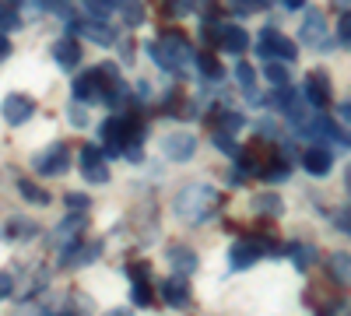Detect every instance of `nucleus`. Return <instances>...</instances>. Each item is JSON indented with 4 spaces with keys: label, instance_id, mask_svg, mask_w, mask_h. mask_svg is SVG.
Segmentation results:
<instances>
[{
    "label": "nucleus",
    "instance_id": "obj_10",
    "mask_svg": "<svg viewBox=\"0 0 351 316\" xmlns=\"http://www.w3.org/2000/svg\"><path fill=\"white\" fill-rule=\"evenodd\" d=\"M299 42L313 46V49H330V42H327V21H324V14H319L316 8H309V14H306V21L299 28Z\"/></svg>",
    "mask_w": 351,
    "mask_h": 316
},
{
    "label": "nucleus",
    "instance_id": "obj_2",
    "mask_svg": "<svg viewBox=\"0 0 351 316\" xmlns=\"http://www.w3.org/2000/svg\"><path fill=\"white\" fill-rule=\"evenodd\" d=\"M148 49H152V56H155L165 71H180V67H186V64H197V53L190 49V39H186L183 32H176V28H165L162 39L152 42Z\"/></svg>",
    "mask_w": 351,
    "mask_h": 316
},
{
    "label": "nucleus",
    "instance_id": "obj_36",
    "mask_svg": "<svg viewBox=\"0 0 351 316\" xmlns=\"http://www.w3.org/2000/svg\"><path fill=\"white\" fill-rule=\"evenodd\" d=\"M215 145L221 148V151H228V155H239V148H236V141H232V134H215Z\"/></svg>",
    "mask_w": 351,
    "mask_h": 316
},
{
    "label": "nucleus",
    "instance_id": "obj_3",
    "mask_svg": "<svg viewBox=\"0 0 351 316\" xmlns=\"http://www.w3.org/2000/svg\"><path fill=\"white\" fill-rule=\"evenodd\" d=\"M267 253H281V246H274V239H239L228 250V267L232 271H250L260 256H267Z\"/></svg>",
    "mask_w": 351,
    "mask_h": 316
},
{
    "label": "nucleus",
    "instance_id": "obj_5",
    "mask_svg": "<svg viewBox=\"0 0 351 316\" xmlns=\"http://www.w3.org/2000/svg\"><path fill=\"white\" fill-rule=\"evenodd\" d=\"M36 172L39 176H67V169H71V148L64 145V141H53L49 148H43L36 158H32Z\"/></svg>",
    "mask_w": 351,
    "mask_h": 316
},
{
    "label": "nucleus",
    "instance_id": "obj_32",
    "mask_svg": "<svg viewBox=\"0 0 351 316\" xmlns=\"http://www.w3.org/2000/svg\"><path fill=\"white\" fill-rule=\"evenodd\" d=\"M337 39H341L344 46H351V11H344V14L337 18Z\"/></svg>",
    "mask_w": 351,
    "mask_h": 316
},
{
    "label": "nucleus",
    "instance_id": "obj_12",
    "mask_svg": "<svg viewBox=\"0 0 351 316\" xmlns=\"http://www.w3.org/2000/svg\"><path fill=\"white\" fill-rule=\"evenodd\" d=\"M71 92H74V99H77V102H88V106L102 102V74H99V67L77 74V77H74V84H71Z\"/></svg>",
    "mask_w": 351,
    "mask_h": 316
},
{
    "label": "nucleus",
    "instance_id": "obj_4",
    "mask_svg": "<svg viewBox=\"0 0 351 316\" xmlns=\"http://www.w3.org/2000/svg\"><path fill=\"white\" fill-rule=\"evenodd\" d=\"M256 53L263 56V60H278V64H291L299 56V46L291 42V39H285L278 28H263V32L256 36Z\"/></svg>",
    "mask_w": 351,
    "mask_h": 316
},
{
    "label": "nucleus",
    "instance_id": "obj_49",
    "mask_svg": "<svg viewBox=\"0 0 351 316\" xmlns=\"http://www.w3.org/2000/svg\"><path fill=\"white\" fill-rule=\"evenodd\" d=\"M11 4H25V0H11Z\"/></svg>",
    "mask_w": 351,
    "mask_h": 316
},
{
    "label": "nucleus",
    "instance_id": "obj_1",
    "mask_svg": "<svg viewBox=\"0 0 351 316\" xmlns=\"http://www.w3.org/2000/svg\"><path fill=\"white\" fill-rule=\"evenodd\" d=\"M218 204H221L218 186H211V183H186L180 193H176L172 211H176V218L186 221V225H204L208 218H215Z\"/></svg>",
    "mask_w": 351,
    "mask_h": 316
},
{
    "label": "nucleus",
    "instance_id": "obj_43",
    "mask_svg": "<svg viewBox=\"0 0 351 316\" xmlns=\"http://www.w3.org/2000/svg\"><path fill=\"white\" fill-rule=\"evenodd\" d=\"M327 316H351V306L348 302H341V306H330V313Z\"/></svg>",
    "mask_w": 351,
    "mask_h": 316
},
{
    "label": "nucleus",
    "instance_id": "obj_39",
    "mask_svg": "<svg viewBox=\"0 0 351 316\" xmlns=\"http://www.w3.org/2000/svg\"><path fill=\"white\" fill-rule=\"evenodd\" d=\"M71 123H74V127H84V123H88V109H81V102L71 106Z\"/></svg>",
    "mask_w": 351,
    "mask_h": 316
},
{
    "label": "nucleus",
    "instance_id": "obj_46",
    "mask_svg": "<svg viewBox=\"0 0 351 316\" xmlns=\"http://www.w3.org/2000/svg\"><path fill=\"white\" fill-rule=\"evenodd\" d=\"M344 186H348V193H351V165H344Z\"/></svg>",
    "mask_w": 351,
    "mask_h": 316
},
{
    "label": "nucleus",
    "instance_id": "obj_29",
    "mask_svg": "<svg viewBox=\"0 0 351 316\" xmlns=\"http://www.w3.org/2000/svg\"><path fill=\"white\" fill-rule=\"evenodd\" d=\"M197 67L204 71V77H208V81H218L221 77V64L215 60V53H197Z\"/></svg>",
    "mask_w": 351,
    "mask_h": 316
},
{
    "label": "nucleus",
    "instance_id": "obj_15",
    "mask_svg": "<svg viewBox=\"0 0 351 316\" xmlns=\"http://www.w3.org/2000/svg\"><path fill=\"white\" fill-rule=\"evenodd\" d=\"M215 42H218L225 53H236V56H239V53L250 46V32H246L243 25H221L218 36H215Z\"/></svg>",
    "mask_w": 351,
    "mask_h": 316
},
{
    "label": "nucleus",
    "instance_id": "obj_17",
    "mask_svg": "<svg viewBox=\"0 0 351 316\" xmlns=\"http://www.w3.org/2000/svg\"><path fill=\"white\" fill-rule=\"evenodd\" d=\"M77 32H81L88 42H95V46H112V42H116V32H112L109 25H102V18L81 21V25H77Z\"/></svg>",
    "mask_w": 351,
    "mask_h": 316
},
{
    "label": "nucleus",
    "instance_id": "obj_11",
    "mask_svg": "<svg viewBox=\"0 0 351 316\" xmlns=\"http://www.w3.org/2000/svg\"><path fill=\"white\" fill-rule=\"evenodd\" d=\"M99 253H102V243H84V239H77V243L64 246V253H60V267H64V271L84 267V264L99 260Z\"/></svg>",
    "mask_w": 351,
    "mask_h": 316
},
{
    "label": "nucleus",
    "instance_id": "obj_7",
    "mask_svg": "<svg viewBox=\"0 0 351 316\" xmlns=\"http://www.w3.org/2000/svg\"><path fill=\"white\" fill-rule=\"evenodd\" d=\"M81 176H84V183H92V186H106L109 183V165H106V158H102V151L95 145L81 148Z\"/></svg>",
    "mask_w": 351,
    "mask_h": 316
},
{
    "label": "nucleus",
    "instance_id": "obj_6",
    "mask_svg": "<svg viewBox=\"0 0 351 316\" xmlns=\"http://www.w3.org/2000/svg\"><path fill=\"white\" fill-rule=\"evenodd\" d=\"M32 112H36V102L28 99L25 92H11V95L0 99V117H4V123H11V127L28 123V117H32Z\"/></svg>",
    "mask_w": 351,
    "mask_h": 316
},
{
    "label": "nucleus",
    "instance_id": "obj_42",
    "mask_svg": "<svg viewBox=\"0 0 351 316\" xmlns=\"http://www.w3.org/2000/svg\"><path fill=\"white\" fill-rule=\"evenodd\" d=\"M8 56H11V42H8V36H4V32H0V64H4Z\"/></svg>",
    "mask_w": 351,
    "mask_h": 316
},
{
    "label": "nucleus",
    "instance_id": "obj_9",
    "mask_svg": "<svg viewBox=\"0 0 351 316\" xmlns=\"http://www.w3.org/2000/svg\"><path fill=\"white\" fill-rule=\"evenodd\" d=\"M197 151V137L190 130H172L169 137H162V155L172 162H190Z\"/></svg>",
    "mask_w": 351,
    "mask_h": 316
},
{
    "label": "nucleus",
    "instance_id": "obj_30",
    "mask_svg": "<svg viewBox=\"0 0 351 316\" xmlns=\"http://www.w3.org/2000/svg\"><path fill=\"white\" fill-rule=\"evenodd\" d=\"M112 8H116V0H84V11L92 18H109Z\"/></svg>",
    "mask_w": 351,
    "mask_h": 316
},
{
    "label": "nucleus",
    "instance_id": "obj_21",
    "mask_svg": "<svg viewBox=\"0 0 351 316\" xmlns=\"http://www.w3.org/2000/svg\"><path fill=\"white\" fill-rule=\"evenodd\" d=\"M327 271H330V278H334L337 284H351V253L334 250V253L327 256Z\"/></svg>",
    "mask_w": 351,
    "mask_h": 316
},
{
    "label": "nucleus",
    "instance_id": "obj_45",
    "mask_svg": "<svg viewBox=\"0 0 351 316\" xmlns=\"http://www.w3.org/2000/svg\"><path fill=\"white\" fill-rule=\"evenodd\" d=\"M236 4H239V8H263L267 0H236Z\"/></svg>",
    "mask_w": 351,
    "mask_h": 316
},
{
    "label": "nucleus",
    "instance_id": "obj_26",
    "mask_svg": "<svg viewBox=\"0 0 351 316\" xmlns=\"http://www.w3.org/2000/svg\"><path fill=\"white\" fill-rule=\"evenodd\" d=\"M288 253H291V260H295V271H309L313 256H316V250H313V246H306V243H291V246H288Z\"/></svg>",
    "mask_w": 351,
    "mask_h": 316
},
{
    "label": "nucleus",
    "instance_id": "obj_28",
    "mask_svg": "<svg viewBox=\"0 0 351 316\" xmlns=\"http://www.w3.org/2000/svg\"><path fill=\"white\" fill-rule=\"evenodd\" d=\"M236 81H239V88L250 95V92H256V71L246 64V60H239L236 64Z\"/></svg>",
    "mask_w": 351,
    "mask_h": 316
},
{
    "label": "nucleus",
    "instance_id": "obj_44",
    "mask_svg": "<svg viewBox=\"0 0 351 316\" xmlns=\"http://www.w3.org/2000/svg\"><path fill=\"white\" fill-rule=\"evenodd\" d=\"M281 8H288V11H302V8H306V0H281Z\"/></svg>",
    "mask_w": 351,
    "mask_h": 316
},
{
    "label": "nucleus",
    "instance_id": "obj_8",
    "mask_svg": "<svg viewBox=\"0 0 351 316\" xmlns=\"http://www.w3.org/2000/svg\"><path fill=\"white\" fill-rule=\"evenodd\" d=\"M302 95H306V102H309L313 109H327L330 99H334V88H330L327 71H309V74H306V88H302Z\"/></svg>",
    "mask_w": 351,
    "mask_h": 316
},
{
    "label": "nucleus",
    "instance_id": "obj_13",
    "mask_svg": "<svg viewBox=\"0 0 351 316\" xmlns=\"http://www.w3.org/2000/svg\"><path fill=\"white\" fill-rule=\"evenodd\" d=\"M165 260H169V267L176 271V274H197V267H200V256L190 250V246H183V243H172V246H165Z\"/></svg>",
    "mask_w": 351,
    "mask_h": 316
},
{
    "label": "nucleus",
    "instance_id": "obj_41",
    "mask_svg": "<svg viewBox=\"0 0 351 316\" xmlns=\"http://www.w3.org/2000/svg\"><path fill=\"white\" fill-rule=\"evenodd\" d=\"M123 155H127V162H144V151H141V145H137V141L123 148Z\"/></svg>",
    "mask_w": 351,
    "mask_h": 316
},
{
    "label": "nucleus",
    "instance_id": "obj_18",
    "mask_svg": "<svg viewBox=\"0 0 351 316\" xmlns=\"http://www.w3.org/2000/svg\"><path fill=\"white\" fill-rule=\"evenodd\" d=\"M256 176H263L267 183H281V180H288V176H291V165H288V158L271 155V158H263V162L256 165Z\"/></svg>",
    "mask_w": 351,
    "mask_h": 316
},
{
    "label": "nucleus",
    "instance_id": "obj_19",
    "mask_svg": "<svg viewBox=\"0 0 351 316\" xmlns=\"http://www.w3.org/2000/svg\"><path fill=\"white\" fill-rule=\"evenodd\" d=\"M302 165H306L309 176H327V172L334 169V155H330L327 148H309V151L302 155Z\"/></svg>",
    "mask_w": 351,
    "mask_h": 316
},
{
    "label": "nucleus",
    "instance_id": "obj_31",
    "mask_svg": "<svg viewBox=\"0 0 351 316\" xmlns=\"http://www.w3.org/2000/svg\"><path fill=\"white\" fill-rule=\"evenodd\" d=\"M243 117L239 112H221V120H218V130H225V134H239L243 130Z\"/></svg>",
    "mask_w": 351,
    "mask_h": 316
},
{
    "label": "nucleus",
    "instance_id": "obj_47",
    "mask_svg": "<svg viewBox=\"0 0 351 316\" xmlns=\"http://www.w3.org/2000/svg\"><path fill=\"white\" fill-rule=\"evenodd\" d=\"M106 316H134V313H130V309H109Z\"/></svg>",
    "mask_w": 351,
    "mask_h": 316
},
{
    "label": "nucleus",
    "instance_id": "obj_25",
    "mask_svg": "<svg viewBox=\"0 0 351 316\" xmlns=\"http://www.w3.org/2000/svg\"><path fill=\"white\" fill-rule=\"evenodd\" d=\"M263 77H267L274 88H288V81H291V74H288V64H278V60H271L267 67H263Z\"/></svg>",
    "mask_w": 351,
    "mask_h": 316
},
{
    "label": "nucleus",
    "instance_id": "obj_27",
    "mask_svg": "<svg viewBox=\"0 0 351 316\" xmlns=\"http://www.w3.org/2000/svg\"><path fill=\"white\" fill-rule=\"evenodd\" d=\"M21 25V14L14 11L11 0H0V32H11V28Z\"/></svg>",
    "mask_w": 351,
    "mask_h": 316
},
{
    "label": "nucleus",
    "instance_id": "obj_38",
    "mask_svg": "<svg viewBox=\"0 0 351 316\" xmlns=\"http://www.w3.org/2000/svg\"><path fill=\"white\" fill-rule=\"evenodd\" d=\"M8 236H36V225L32 221H11Z\"/></svg>",
    "mask_w": 351,
    "mask_h": 316
},
{
    "label": "nucleus",
    "instance_id": "obj_34",
    "mask_svg": "<svg viewBox=\"0 0 351 316\" xmlns=\"http://www.w3.org/2000/svg\"><path fill=\"white\" fill-rule=\"evenodd\" d=\"M337 120H341V127L348 134V145H351V102H341L337 106Z\"/></svg>",
    "mask_w": 351,
    "mask_h": 316
},
{
    "label": "nucleus",
    "instance_id": "obj_14",
    "mask_svg": "<svg viewBox=\"0 0 351 316\" xmlns=\"http://www.w3.org/2000/svg\"><path fill=\"white\" fill-rule=\"evenodd\" d=\"M84 228H88V215H84V211H71V215H67L60 225H56L53 239L60 243V246H71V243L84 239Z\"/></svg>",
    "mask_w": 351,
    "mask_h": 316
},
{
    "label": "nucleus",
    "instance_id": "obj_20",
    "mask_svg": "<svg viewBox=\"0 0 351 316\" xmlns=\"http://www.w3.org/2000/svg\"><path fill=\"white\" fill-rule=\"evenodd\" d=\"M53 60L60 67H67V71H74L81 64V46L74 39H56L53 42Z\"/></svg>",
    "mask_w": 351,
    "mask_h": 316
},
{
    "label": "nucleus",
    "instance_id": "obj_35",
    "mask_svg": "<svg viewBox=\"0 0 351 316\" xmlns=\"http://www.w3.org/2000/svg\"><path fill=\"white\" fill-rule=\"evenodd\" d=\"M67 208L71 211H88V208H92V200H88V193H67Z\"/></svg>",
    "mask_w": 351,
    "mask_h": 316
},
{
    "label": "nucleus",
    "instance_id": "obj_48",
    "mask_svg": "<svg viewBox=\"0 0 351 316\" xmlns=\"http://www.w3.org/2000/svg\"><path fill=\"white\" fill-rule=\"evenodd\" d=\"M334 4H337L341 11H351V0H334Z\"/></svg>",
    "mask_w": 351,
    "mask_h": 316
},
{
    "label": "nucleus",
    "instance_id": "obj_16",
    "mask_svg": "<svg viewBox=\"0 0 351 316\" xmlns=\"http://www.w3.org/2000/svg\"><path fill=\"white\" fill-rule=\"evenodd\" d=\"M162 295H165V302H169L172 309H183V306L190 302V281H186V274H172V278H165Z\"/></svg>",
    "mask_w": 351,
    "mask_h": 316
},
{
    "label": "nucleus",
    "instance_id": "obj_23",
    "mask_svg": "<svg viewBox=\"0 0 351 316\" xmlns=\"http://www.w3.org/2000/svg\"><path fill=\"white\" fill-rule=\"evenodd\" d=\"M116 14L123 18V25L137 28L144 21V4H141V0H116Z\"/></svg>",
    "mask_w": 351,
    "mask_h": 316
},
{
    "label": "nucleus",
    "instance_id": "obj_22",
    "mask_svg": "<svg viewBox=\"0 0 351 316\" xmlns=\"http://www.w3.org/2000/svg\"><path fill=\"white\" fill-rule=\"evenodd\" d=\"M253 215L281 218V215H285V200H281L278 193H256V197H253Z\"/></svg>",
    "mask_w": 351,
    "mask_h": 316
},
{
    "label": "nucleus",
    "instance_id": "obj_37",
    "mask_svg": "<svg viewBox=\"0 0 351 316\" xmlns=\"http://www.w3.org/2000/svg\"><path fill=\"white\" fill-rule=\"evenodd\" d=\"M334 225L341 228L344 236H351V208H341V211L334 215Z\"/></svg>",
    "mask_w": 351,
    "mask_h": 316
},
{
    "label": "nucleus",
    "instance_id": "obj_40",
    "mask_svg": "<svg viewBox=\"0 0 351 316\" xmlns=\"http://www.w3.org/2000/svg\"><path fill=\"white\" fill-rule=\"evenodd\" d=\"M190 11V0H172V4H165V14H186Z\"/></svg>",
    "mask_w": 351,
    "mask_h": 316
},
{
    "label": "nucleus",
    "instance_id": "obj_33",
    "mask_svg": "<svg viewBox=\"0 0 351 316\" xmlns=\"http://www.w3.org/2000/svg\"><path fill=\"white\" fill-rule=\"evenodd\" d=\"M14 295V274L11 271H0V302Z\"/></svg>",
    "mask_w": 351,
    "mask_h": 316
},
{
    "label": "nucleus",
    "instance_id": "obj_24",
    "mask_svg": "<svg viewBox=\"0 0 351 316\" xmlns=\"http://www.w3.org/2000/svg\"><path fill=\"white\" fill-rule=\"evenodd\" d=\"M18 193H21V197L28 200V204H39V208H46L49 200H53V197H49L46 190H39L36 183H28V180H18Z\"/></svg>",
    "mask_w": 351,
    "mask_h": 316
}]
</instances>
